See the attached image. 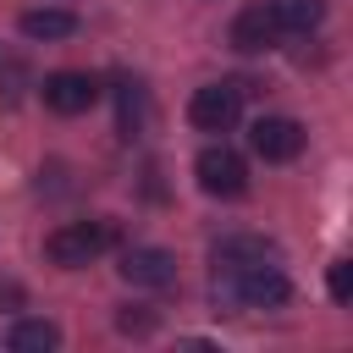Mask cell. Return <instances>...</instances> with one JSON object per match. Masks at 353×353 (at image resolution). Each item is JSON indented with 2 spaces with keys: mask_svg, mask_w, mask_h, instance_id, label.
I'll return each instance as SVG.
<instances>
[{
  "mask_svg": "<svg viewBox=\"0 0 353 353\" xmlns=\"http://www.w3.org/2000/svg\"><path fill=\"white\" fill-rule=\"evenodd\" d=\"M287 298H292V281L281 276L276 259L215 270V303H232V309H281Z\"/></svg>",
  "mask_w": 353,
  "mask_h": 353,
  "instance_id": "6da1fadb",
  "label": "cell"
},
{
  "mask_svg": "<svg viewBox=\"0 0 353 353\" xmlns=\"http://www.w3.org/2000/svg\"><path fill=\"white\" fill-rule=\"evenodd\" d=\"M270 11H276V28L281 33H309V28H320L325 0H276Z\"/></svg>",
  "mask_w": 353,
  "mask_h": 353,
  "instance_id": "4fadbf2b",
  "label": "cell"
},
{
  "mask_svg": "<svg viewBox=\"0 0 353 353\" xmlns=\"http://www.w3.org/2000/svg\"><path fill=\"white\" fill-rule=\"evenodd\" d=\"M116 325H121L127 336H143V331H154V314H149V309H138V314H132V309H121V314H116Z\"/></svg>",
  "mask_w": 353,
  "mask_h": 353,
  "instance_id": "9a60e30c",
  "label": "cell"
},
{
  "mask_svg": "<svg viewBox=\"0 0 353 353\" xmlns=\"http://www.w3.org/2000/svg\"><path fill=\"white\" fill-rule=\"evenodd\" d=\"M17 28H22L28 39H72V33H77V17H72V11H55V6H39V11H22Z\"/></svg>",
  "mask_w": 353,
  "mask_h": 353,
  "instance_id": "7c38bea8",
  "label": "cell"
},
{
  "mask_svg": "<svg viewBox=\"0 0 353 353\" xmlns=\"http://www.w3.org/2000/svg\"><path fill=\"white\" fill-rule=\"evenodd\" d=\"M0 303H22V287L17 281H0Z\"/></svg>",
  "mask_w": 353,
  "mask_h": 353,
  "instance_id": "2e32d148",
  "label": "cell"
},
{
  "mask_svg": "<svg viewBox=\"0 0 353 353\" xmlns=\"http://www.w3.org/2000/svg\"><path fill=\"white\" fill-rule=\"evenodd\" d=\"M226 44H232L237 55H265V50H276V44H281L276 11H270V6H243V11L232 17V33H226Z\"/></svg>",
  "mask_w": 353,
  "mask_h": 353,
  "instance_id": "8992f818",
  "label": "cell"
},
{
  "mask_svg": "<svg viewBox=\"0 0 353 353\" xmlns=\"http://www.w3.org/2000/svg\"><path fill=\"white\" fill-rule=\"evenodd\" d=\"M193 176H199V188H204L210 199H243V193H248V160H243L237 149H226V143L199 149Z\"/></svg>",
  "mask_w": 353,
  "mask_h": 353,
  "instance_id": "3957f363",
  "label": "cell"
},
{
  "mask_svg": "<svg viewBox=\"0 0 353 353\" xmlns=\"http://www.w3.org/2000/svg\"><path fill=\"white\" fill-rule=\"evenodd\" d=\"M44 105H50L55 116H83V110H94V105H99V77H88V72H50V77H44Z\"/></svg>",
  "mask_w": 353,
  "mask_h": 353,
  "instance_id": "52a82bcc",
  "label": "cell"
},
{
  "mask_svg": "<svg viewBox=\"0 0 353 353\" xmlns=\"http://www.w3.org/2000/svg\"><path fill=\"white\" fill-rule=\"evenodd\" d=\"M116 110H121V138H138L149 127V94L138 77H121L116 83Z\"/></svg>",
  "mask_w": 353,
  "mask_h": 353,
  "instance_id": "30bf717a",
  "label": "cell"
},
{
  "mask_svg": "<svg viewBox=\"0 0 353 353\" xmlns=\"http://www.w3.org/2000/svg\"><path fill=\"white\" fill-rule=\"evenodd\" d=\"M116 270H121V281H132V287H154V292L176 281V259H171L165 248H154V243H138V248H127Z\"/></svg>",
  "mask_w": 353,
  "mask_h": 353,
  "instance_id": "ba28073f",
  "label": "cell"
},
{
  "mask_svg": "<svg viewBox=\"0 0 353 353\" xmlns=\"http://www.w3.org/2000/svg\"><path fill=\"white\" fill-rule=\"evenodd\" d=\"M215 270H237V265H259V259H276V243L259 237V232H226L215 248H210Z\"/></svg>",
  "mask_w": 353,
  "mask_h": 353,
  "instance_id": "9c48e42d",
  "label": "cell"
},
{
  "mask_svg": "<svg viewBox=\"0 0 353 353\" xmlns=\"http://www.w3.org/2000/svg\"><path fill=\"white\" fill-rule=\"evenodd\" d=\"M325 287H331V298H336V303H353V259H331Z\"/></svg>",
  "mask_w": 353,
  "mask_h": 353,
  "instance_id": "5bb4252c",
  "label": "cell"
},
{
  "mask_svg": "<svg viewBox=\"0 0 353 353\" xmlns=\"http://www.w3.org/2000/svg\"><path fill=\"white\" fill-rule=\"evenodd\" d=\"M243 116V83H204L188 99V121L199 132H232Z\"/></svg>",
  "mask_w": 353,
  "mask_h": 353,
  "instance_id": "277c9868",
  "label": "cell"
},
{
  "mask_svg": "<svg viewBox=\"0 0 353 353\" xmlns=\"http://www.w3.org/2000/svg\"><path fill=\"white\" fill-rule=\"evenodd\" d=\"M116 243V221H66L44 237V259L61 265V270H83L94 265L105 248Z\"/></svg>",
  "mask_w": 353,
  "mask_h": 353,
  "instance_id": "7a4b0ae2",
  "label": "cell"
},
{
  "mask_svg": "<svg viewBox=\"0 0 353 353\" xmlns=\"http://www.w3.org/2000/svg\"><path fill=\"white\" fill-rule=\"evenodd\" d=\"M248 143H254V154L270 160V165L298 160V154H303V121H292V116H259L254 132H248Z\"/></svg>",
  "mask_w": 353,
  "mask_h": 353,
  "instance_id": "5b68a950",
  "label": "cell"
},
{
  "mask_svg": "<svg viewBox=\"0 0 353 353\" xmlns=\"http://www.w3.org/2000/svg\"><path fill=\"white\" fill-rule=\"evenodd\" d=\"M6 347L11 353H50V347H61V325L55 320H17L6 331Z\"/></svg>",
  "mask_w": 353,
  "mask_h": 353,
  "instance_id": "8fae6325",
  "label": "cell"
}]
</instances>
